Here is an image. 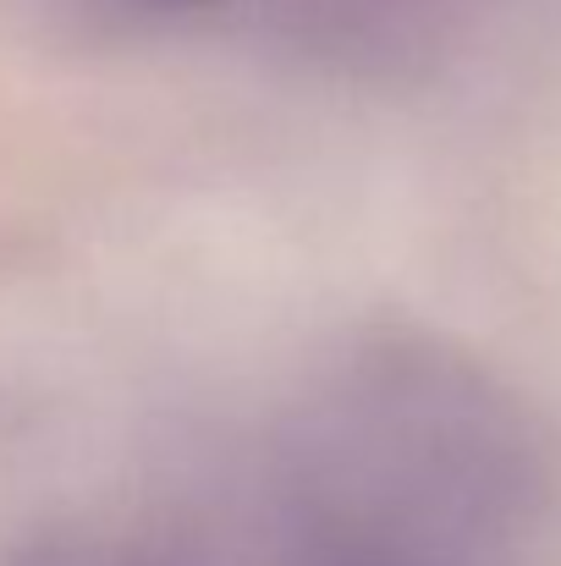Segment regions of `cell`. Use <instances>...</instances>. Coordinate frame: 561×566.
<instances>
[{"label":"cell","instance_id":"6da1fadb","mask_svg":"<svg viewBox=\"0 0 561 566\" xmlns=\"http://www.w3.org/2000/svg\"><path fill=\"white\" fill-rule=\"evenodd\" d=\"M0 566H561V446L474 353L370 331L183 484Z\"/></svg>","mask_w":561,"mask_h":566},{"label":"cell","instance_id":"7a4b0ae2","mask_svg":"<svg viewBox=\"0 0 561 566\" xmlns=\"http://www.w3.org/2000/svg\"><path fill=\"white\" fill-rule=\"evenodd\" d=\"M122 28L226 39L320 72L385 77L463 44L507 0H94Z\"/></svg>","mask_w":561,"mask_h":566}]
</instances>
